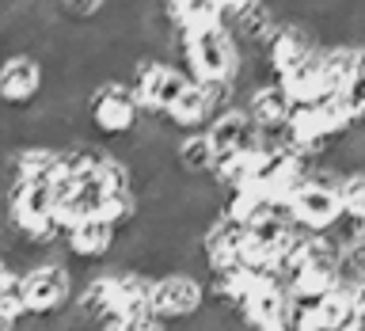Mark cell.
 <instances>
[{
  "label": "cell",
  "mask_w": 365,
  "mask_h": 331,
  "mask_svg": "<svg viewBox=\"0 0 365 331\" xmlns=\"http://www.w3.org/2000/svg\"><path fill=\"white\" fill-rule=\"evenodd\" d=\"M4 274H8V263H4V259H0V278H4Z\"/></svg>",
  "instance_id": "cell-19"
},
{
  "label": "cell",
  "mask_w": 365,
  "mask_h": 331,
  "mask_svg": "<svg viewBox=\"0 0 365 331\" xmlns=\"http://www.w3.org/2000/svg\"><path fill=\"white\" fill-rule=\"evenodd\" d=\"M57 16L73 27H88V23H99V16L107 11V0H53Z\"/></svg>",
  "instance_id": "cell-15"
},
{
  "label": "cell",
  "mask_w": 365,
  "mask_h": 331,
  "mask_svg": "<svg viewBox=\"0 0 365 331\" xmlns=\"http://www.w3.org/2000/svg\"><path fill=\"white\" fill-rule=\"evenodd\" d=\"M240 107H244V114L251 118V126H255V130H267V126H282V122H289L293 103H289V96L282 91L278 80H270V84L251 88L247 96L240 99Z\"/></svg>",
  "instance_id": "cell-13"
},
{
  "label": "cell",
  "mask_w": 365,
  "mask_h": 331,
  "mask_svg": "<svg viewBox=\"0 0 365 331\" xmlns=\"http://www.w3.org/2000/svg\"><path fill=\"white\" fill-rule=\"evenodd\" d=\"M205 145H210V156H213V168L228 164L232 156L247 153V148H255V126L251 118L244 114V107H232L225 114H217V118L205 126ZM210 168V171H213Z\"/></svg>",
  "instance_id": "cell-9"
},
{
  "label": "cell",
  "mask_w": 365,
  "mask_h": 331,
  "mask_svg": "<svg viewBox=\"0 0 365 331\" xmlns=\"http://www.w3.org/2000/svg\"><path fill=\"white\" fill-rule=\"evenodd\" d=\"M107 267V263H103ZM110 270V290H107V324H137V320L148 316V305H153V274L145 270Z\"/></svg>",
  "instance_id": "cell-7"
},
{
  "label": "cell",
  "mask_w": 365,
  "mask_h": 331,
  "mask_svg": "<svg viewBox=\"0 0 365 331\" xmlns=\"http://www.w3.org/2000/svg\"><path fill=\"white\" fill-rule=\"evenodd\" d=\"M122 331H168L160 320H153V316H145V320H137V324H125Z\"/></svg>",
  "instance_id": "cell-18"
},
{
  "label": "cell",
  "mask_w": 365,
  "mask_h": 331,
  "mask_svg": "<svg viewBox=\"0 0 365 331\" xmlns=\"http://www.w3.org/2000/svg\"><path fill=\"white\" fill-rule=\"evenodd\" d=\"M137 122H141V107H137L133 91L125 80H99L84 99V126L88 137L103 148L125 141Z\"/></svg>",
  "instance_id": "cell-2"
},
{
  "label": "cell",
  "mask_w": 365,
  "mask_h": 331,
  "mask_svg": "<svg viewBox=\"0 0 365 331\" xmlns=\"http://www.w3.org/2000/svg\"><path fill=\"white\" fill-rule=\"evenodd\" d=\"M160 16H164V23L175 34H198V31L225 27L217 0H164Z\"/></svg>",
  "instance_id": "cell-11"
},
{
  "label": "cell",
  "mask_w": 365,
  "mask_h": 331,
  "mask_svg": "<svg viewBox=\"0 0 365 331\" xmlns=\"http://www.w3.org/2000/svg\"><path fill=\"white\" fill-rule=\"evenodd\" d=\"M46 96V68L34 54L0 57V111L27 114Z\"/></svg>",
  "instance_id": "cell-6"
},
{
  "label": "cell",
  "mask_w": 365,
  "mask_h": 331,
  "mask_svg": "<svg viewBox=\"0 0 365 331\" xmlns=\"http://www.w3.org/2000/svg\"><path fill=\"white\" fill-rule=\"evenodd\" d=\"M19 285L31 320H53L57 312H65L76 293V282L65 263H34L19 274Z\"/></svg>",
  "instance_id": "cell-3"
},
{
  "label": "cell",
  "mask_w": 365,
  "mask_h": 331,
  "mask_svg": "<svg viewBox=\"0 0 365 331\" xmlns=\"http://www.w3.org/2000/svg\"><path fill=\"white\" fill-rule=\"evenodd\" d=\"M289 221L293 228H301L308 236H327L339 221V198H335V187L319 179H304L301 187L289 194Z\"/></svg>",
  "instance_id": "cell-8"
},
{
  "label": "cell",
  "mask_w": 365,
  "mask_h": 331,
  "mask_svg": "<svg viewBox=\"0 0 365 331\" xmlns=\"http://www.w3.org/2000/svg\"><path fill=\"white\" fill-rule=\"evenodd\" d=\"M205 308V285L198 274L187 270H168L153 282V305H148V316L160 320L164 327L171 324H187Z\"/></svg>",
  "instance_id": "cell-5"
},
{
  "label": "cell",
  "mask_w": 365,
  "mask_h": 331,
  "mask_svg": "<svg viewBox=\"0 0 365 331\" xmlns=\"http://www.w3.org/2000/svg\"><path fill=\"white\" fill-rule=\"evenodd\" d=\"M267 0H217V8H221V19H225V31L228 27H236L240 19L247 16V11H255V8H262Z\"/></svg>",
  "instance_id": "cell-17"
},
{
  "label": "cell",
  "mask_w": 365,
  "mask_h": 331,
  "mask_svg": "<svg viewBox=\"0 0 365 331\" xmlns=\"http://www.w3.org/2000/svg\"><path fill=\"white\" fill-rule=\"evenodd\" d=\"M160 118H164V126L175 137H190V133H205V126L213 122V111H210V103H205V91L198 84H187L182 96L171 103Z\"/></svg>",
  "instance_id": "cell-12"
},
{
  "label": "cell",
  "mask_w": 365,
  "mask_h": 331,
  "mask_svg": "<svg viewBox=\"0 0 365 331\" xmlns=\"http://www.w3.org/2000/svg\"><path fill=\"white\" fill-rule=\"evenodd\" d=\"M130 91L137 99V107H141V114H148V118H160L171 103H175L182 96V88H187V76L179 73V65L164 61V57H141V61L133 65L130 73Z\"/></svg>",
  "instance_id": "cell-4"
},
{
  "label": "cell",
  "mask_w": 365,
  "mask_h": 331,
  "mask_svg": "<svg viewBox=\"0 0 365 331\" xmlns=\"http://www.w3.org/2000/svg\"><path fill=\"white\" fill-rule=\"evenodd\" d=\"M171 65H179V73L187 76V84H221L232 80L240 68V46L225 27L198 31V34H179L175 57Z\"/></svg>",
  "instance_id": "cell-1"
},
{
  "label": "cell",
  "mask_w": 365,
  "mask_h": 331,
  "mask_svg": "<svg viewBox=\"0 0 365 331\" xmlns=\"http://www.w3.org/2000/svg\"><path fill=\"white\" fill-rule=\"evenodd\" d=\"M342 221H365V171H346L335 187Z\"/></svg>",
  "instance_id": "cell-14"
},
{
  "label": "cell",
  "mask_w": 365,
  "mask_h": 331,
  "mask_svg": "<svg viewBox=\"0 0 365 331\" xmlns=\"http://www.w3.org/2000/svg\"><path fill=\"white\" fill-rule=\"evenodd\" d=\"M285 308H289V290H285L282 278H274V274H267V278H259L255 285H251V293L244 297V305H240V327L244 331H255L259 324H267V320L282 316Z\"/></svg>",
  "instance_id": "cell-10"
},
{
  "label": "cell",
  "mask_w": 365,
  "mask_h": 331,
  "mask_svg": "<svg viewBox=\"0 0 365 331\" xmlns=\"http://www.w3.org/2000/svg\"><path fill=\"white\" fill-rule=\"evenodd\" d=\"M0 316H8L11 324L16 320H27V305H23V285H19V274L8 270L0 278Z\"/></svg>",
  "instance_id": "cell-16"
}]
</instances>
